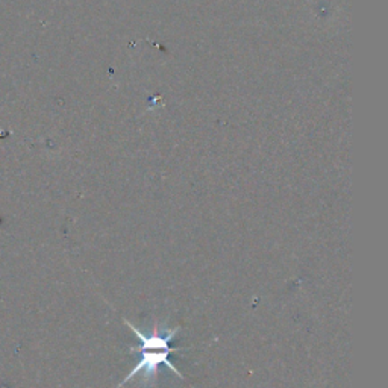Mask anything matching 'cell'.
Wrapping results in <instances>:
<instances>
[{"label": "cell", "mask_w": 388, "mask_h": 388, "mask_svg": "<svg viewBox=\"0 0 388 388\" xmlns=\"http://www.w3.org/2000/svg\"><path fill=\"white\" fill-rule=\"evenodd\" d=\"M141 354V359L139 364H136L131 372L126 378H124L119 385L117 388H121L124 384L129 382L134 377H136L140 372H143V378H141V385L143 387H150V385H155L156 382V374H158V369L161 364H164L166 367H169L174 374L179 379H185L184 374L174 367L173 362L169 359L171 350H140Z\"/></svg>", "instance_id": "cell-1"}]
</instances>
